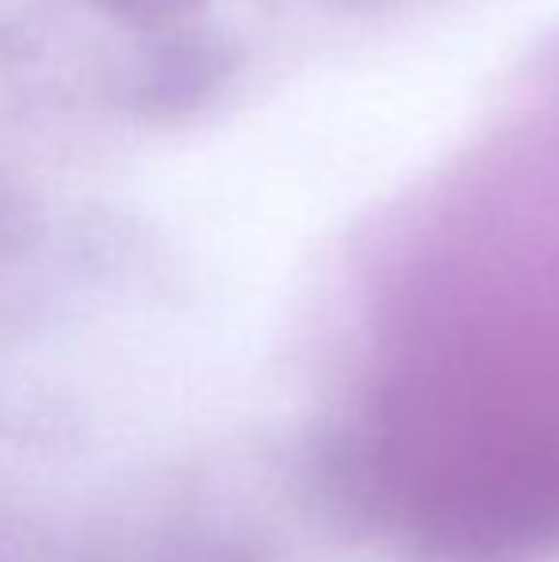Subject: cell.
Segmentation results:
<instances>
[{
	"mask_svg": "<svg viewBox=\"0 0 559 562\" xmlns=\"http://www.w3.org/2000/svg\"><path fill=\"white\" fill-rule=\"evenodd\" d=\"M62 15L97 31L100 54H112L115 92L154 100L188 77V27L208 0H58Z\"/></svg>",
	"mask_w": 559,
	"mask_h": 562,
	"instance_id": "6da1fadb",
	"label": "cell"
}]
</instances>
